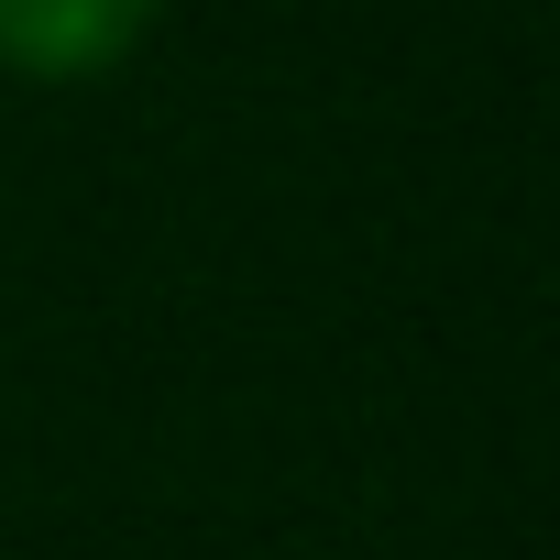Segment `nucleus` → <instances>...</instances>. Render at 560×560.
<instances>
[{"label":"nucleus","mask_w":560,"mask_h":560,"mask_svg":"<svg viewBox=\"0 0 560 560\" xmlns=\"http://www.w3.org/2000/svg\"><path fill=\"white\" fill-rule=\"evenodd\" d=\"M165 0H0V78L23 89H89L110 78Z\"/></svg>","instance_id":"obj_1"}]
</instances>
